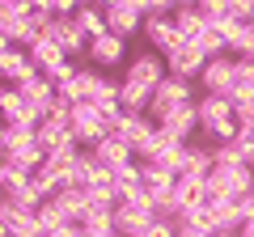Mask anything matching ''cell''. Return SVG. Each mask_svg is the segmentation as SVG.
Instances as JSON below:
<instances>
[{
  "mask_svg": "<svg viewBox=\"0 0 254 237\" xmlns=\"http://www.w3.org/2000/svg\"><path fill=\"white\" fill-rule=\"evenodd\" d=\"M195 110H199V136L208 140L212 148L220 144H233L237 140V110L229 98H216V93H199V102H195Z\"/></svg>",
  "mask_w": 254,
  "mask_h": 237,
  "instance_id": "cell-1",
  "label": "cell"
},
{
  "mask_svg": "<svg viewBox=\"0 0 254 237\" xmlns=\"http://www.w3.org/2000/svg\"><path fill=\"white\" fill-rule=\"evenodd\" d=\"M68 123H72V136H76V144H81L85 153H89L98 140H106V136H110L106 115H102L93 102H76V106H72V118H68Z\"/></svg>",
  "mask_w": 254,
  "mask_h": 237,
  "instance_id": "cell-2",
  "label": "cell"
},
{
  "mask_svg": "<svg viewBox=\"0 0 254 237\" xmlns=\"http://www.w3.org/2000/svg\"><path fill=\"white\" fill-rule=\"evenodd\" d=\"M199 102V93H195V81H182V76H165L161 89H157L153 106H148V118H165L170 110L178 106H195Z\"/></svg>",
  "mask_w": 254,
  "mask_h": 237,
  "instance_id": "cell-3",
  "label": "cell"
},
{
  "mask_svg": "<svg viewBox=\"0 0 254 237\" xmlns=\"http://www.w3.org/2000/svg\"><path fill=\"white\" fill-rule=\"evenodd\" d=\"M106 30L123 43L131 34H144V4L140 0H106Z\"/></svg>",
  "mask_w": 254,
  "mask_h": 237,
  "instance_id": "cell-4",
  "label": "cell"
},
{
  "mask_svg": "<svg viewBox=\"0 0 254 237\" xmlns=\"http://www.w3.org/2000/svg\"><path fill=\"white\" fill-rule=\"evenodd\" d=\"M0 72H4V81H9V89H21V85L38 81V68L34 59H30L26 47H13V43H0Z\"/></svg>",
  "mask_w": 254,
  "mask_h": 237,
  "instance_id": "cell-5",
  "label": "cell"
},
{
  "mask_svg": "<svg viewBox=\"0 0 254 237\" xmlns=\"http://www.w3.org/2000/svg\"><path fill=\"white\" fill-rule=\"evenodd\" d=\"M157 225L153 203H115V233L119 237H144Z\"/></svg>",
  "mask_w": 254,
  "mask_h": 237,
  "instance_id": "cell-6",
  "label": "cell"
},
{
  "mask_svg": "<svg viewBox=\"0 0 254 237\" xmlns=\"http://www.w3.org/2000/svg\"><path fill=\"white\" fill-rule=\"evenodd\" d=\"M0 233H9V237H47L43 225H38V212L21 208L13 199L0 203Z\"/></svg>",
  "mask_w": 254,
  "mask_h": 237,
  "instance_id": "cell-7",
  "label": "cell"
},
{
  "mask_svg": "<svg viewBox=\"0 0 254 237\" xmlns=\"http://www.w3.org/2000/svg\"><path fill=\"white\" fill-rule=\"evenodd\" d=\"M165 68H170V76H182V81H199L203 68H208V59H203V51L195 43H182L178 51L165 55Z\"/></svg>",
  "mask_w": 254,
  "mask_h": 237,
  "instance_id": "cell-8",
  "label": "cell"
},
{
  "mask_svg": "<svg viewBox=\"0 0 254 237\" xmlns=\"http://www.w3.org/2000/svg\"><path fill=\"white\" fill-rule=\"evenodd\" d=\"M233 76H237V59H233V55H220V59H208V68H203V76H199L195 85H199L203 93L225 98L229 85H233Z\"/></svg>",
  "mask_w": 254,
  "mask_h": 237,
  "instance_id": "cell-9",
  "label": "cell"
},
{
  "mask_svg": "<svg viewBox=\"0 0 254 237\" xmlns=\"http://www.w3.org/2000/svg\"><path fill=\"white\" fill-rule=\"evenodd\" d=\"M157 127H161L170 140H178V144H190V136L199 131V110L195 106H178V110H170L165 118H157Z\"/></svg>",
  "mask_w": 254,
  "mask_h": 237,
  "instance_id": "cell-10",
  "label": "cell"
},
{
  "mask_svg": "<svg viewBox=\"0 0 254 237\" xmlns=\"http://www.w3.org/2000/svg\"><path fill=\"white\" fill-rule=\"evenodd\" d=\"M21 102H26V110L30 115H38V118H51V106H55V85L47 81V76H38V81H30V85H21Z\"/></svg>",
  "mask_w": 254,
  "mask_h": 237,
  "instance_id": "cell-11",
  "label": "cell"
},
{
  "mask_svg": "<svg viewBox=\"0 0 254 237\" xmlns=\"http://www.w3.org/2000/svg\"><path fill=\"white\" fill-rule=\"evenodd\" d=\"M47 34H51L55 43L64 47V55H68V59H81V55H89V38L76 30L72 17H55V26L47 30Z\"/></svg>",
  "mask_w": 254,
  "mask_h": 237,
  "instance_id": "cell-12",
  "label": "cell"
},
{
  "mask_svg": "<svg viewBox=\"0 0 254 237\" xmlns=\"http://www.w3.org/2000/svg\"><path fill=\"white\" fill-rule=\"evenodd\" d=\"M26 51H30V59H34V68H38L43 76H47V72H55L60 64H68V55H64V47L55 43L51 34H43L38 43H30Z\"/></svg>",
  "mask_w": 254,
  "mask_h": 237,
  "instance_id": "cell-13",
  "label": "cell"
},
{
  "mask_svg": "<svg viewBox=\"0 0 254 237\" xmlns=\"http://www.w3.org/2000/svg\"><path fill=\"white\" fill-rule=\"evenodd\" d=\"M89 153L98 157V161L106 165V170H123V165H131V161H136V153H131V148H127L119 136H106V140H98V144H93Z\"/></svg>",
  "mask_w": 254,
  "mask_h": 237,
  "instance_id": "cell-14",
  "label": "cell"
},
{
  "mask_svg": "<svg viewBox=\"0 0 254 237\" xmlns=\"http://www.w3.org/2000/svg\"><path fill=\"white\" fill-rule=\"evenodd\" d=\"M216 170V157H212V144L208 140H190L187 144V161H182V174H195V178H208ZM178 174V178H182Z\"/></svg>",
  "mask_w": 254,
  "mask_h": 237,
  "instance_id": "cell-15",
  "label": "cell"
},
{
  "mask_svg": "<svg viewBox=\"0 0 254 237\" xmlns=\"http://www.w3.org/2000/svg\"><path fill=\"white\" fill-rule=\"evenodd\" d=\"M174 174H165V170H157V165H144V195L153 199V208H161V203H170L174 199Z\"/></svg>",
  "mask_w": 254,
  "mask_h": 237,
  "instance_id": "cell-16",
  "label": "cell"
},
{
  "mask_svg": "<svg viewBox=\"0 0 254 237\" xmlns=\"http://www.w3.org/2000/svg\"><path fill=\"white\" fill-rule=\"evenodd\" d=\"M38 144H43L47 153H60V148L76 144L72 123H64V118H43V127H38Z\"/></svg>",
  "mask_w": 254,
  "mask_h": 237,
  "instance_id": "cell-17",
  "label": "cell"
},
{
  "mask_svg": "<svg viewBox=\"0 0 254 237\" xmlns=\"http://www.w3.org/2000/svg\"><path fill=\"white\" fill-rule=\"evenodd\" d=\"M72 21H76V30H81L89 43L102 38V34H110V30H106V4H76V17Z\"/></svg>",
  "mask_w": 254,
  "mask_h": 237,
  "instance_id": "cell-18",
  "label": "cell"
},
{
  "mask_svg": "<svg viewBox=\"0 0 254 237\" xmlns=\"http://www.w3.org/2000/svg\"><path fill=\"white\" fill-rule=\"evenodd\" d=\"M123 55H127V43H123V38H115V34H102V38H93V43H89V59L98 68H115Z\"/></svg>",
  "mask_w": 254,
  "mask_h": 237,
  "instance_id": "cell-19",
  "label": "cell"
},
{
  "mask_svg": "<svg viewBox=\"0 0 254 237\" xmlns=\"http://www.w3.org/2000/svg\"><path fill=\"white\" fill-rule=\"evenodd\" d=\"M38 127H43V123H38ZM38 127L34 123H4V127H0V153H17V148L34 144Z\"/></svg>",
  "mask_w": 254,
  "mask_h": 237,
  "instance_id": "cell-20",
  "label": "cell"
},
{
  "mask_svg": "<svg viewBox=\"0 0 254 237\" xmlns=\"http://www.w3.org/2000/svg\"><path fill=\"white\" fill-rule=\"evenodd\" d=\"M174 26H178L182 43H195V38H199L203 30H208V21H203L199 4H178V9H174Z\"/></svg>",
  "mask_w": 254,
  "mask_h": 237,
  "instance_id": "cell-21",
  "label": "cell"
},
{
  "mask_svg": "<svg viewBox=\"0 0 254 237\" xmlns=\"http://www.w3.org/2000/svg\"><path fill=\"white\" fill-rule=\"evenodd\" d=\"M199 13L212 30H220L225 21H233V0H199Z\"/></svg>",
  "mask_w": 254,
  "mask_h": 237,
  "instance_id": "cell-22",
  "label": "cell"
},
{
  "mask_svg": "<svg viewBox=\"0 0 254 237\" xmlns=\"http://www.w3.org/2000/svg\"><path fill=\"white\" fill-rule=\"evenodd\" d=\"M195 47H199L203 51V59H220V55H229V43H225V34H220V30H203L199 38H195Z\"/></svg>",
  "mask_w": 254,
  "mask_h": 237,
  "instance_id": "cell-23",
  "label": "cell"
},
{
  "mask_svg": "<svg viewBox=\"0 0 254 237\" xmlns=\"http://www.w3.org/2000/svg\"><path fill=\"white\" fill-rule=\"evenodd\" d=\"M0 110H4V123H21L26 118V102L17 89H0Z\"/></svg>",
  "mask_w": 254,
  "mask_h": 237,
  "instance_id": "cell-24",
  "label": "cell"
},
{
  "mask_svg": "<svg viewBox=\"0 0 254 237\" xmlns=\"http://www.w3.org/2000/svg\"><path fill=\"white\" fill-rule=\"evenodd\" d=\"M38 225H43V233H55V229L68 225V216L60 212V203H55V199H47L43 208H38Z\"/></svg>",
  "mask_w": 254,
  "mask_h": 237,
  "instance_id": "cell-25",
  "label": "cell"
},
{
  "mask_svg": "<svg viewBox=\"0 0 254 237\" xmlns=\"http://www.w3.org/2000/svg\"><path fill=\"white\" fill-rule=\"evenodd\" d=\"M212 157H216V165H250V153H246L242 144H220V148H212Z\"/></svg>",
  "mask_w": 254,
  "mask_h": 237,
  "instance_id": "cell-26",
  "label": "cell"
},
{
  "mask_svg": "<svg viewBox=\"0 0 254 237\" xmlns=\"http://www.w3.org/2000/svg\"><path fill=\"white\" fill-rule=\"evenodd\" d=\"M233 110H237V127H254V102H242Z\"/></svg>",
  "mask_w": 254,
  "mask_h": 237,
  "instance_id": "cell-27",
  "label": "cell"
},
{
  "mask_svg": "<svg viewBox=\"0 0 254 237\" xmlns=\"http://www.w3.org/2000/svg\"><path fill=\"white\" fill-rule=\"evenodd\" d=\"M178 237H216V233L203 225H178Z\"/></svg>",
  "mask_w": 254,
  "mask_h": 237,
  "instance_id": "cell-28",
  "label": "cell"
},
{
  "mask_svg": "<svg viewBox=\"0 0 254 237\" xmlns=\"http://www.w3.org/2000/svg\"><path fill=\"white\" fill-rule=\"evenodd\" d=\"M237 144H242L246 153L254 157V127H242V131H237Z\"/></svg>",
  "mask_w": 254,
  "mask_h": 237,
  "instance_id": "cell-29",
  "label": "cell"
},
{
  "mask_svg": "<svg viewBox=\"0 0 254 237\" xmlns=\"http://www.w3.org/2000/svg\"><path fill=\"white\" fill-rule=\"evenodd\" d=\"M47 237H85V229L81 225H64V229H55V233H47Z\"/></svg>",
  "mask_w": 254,
  "mask_h": 237,
  "instance_id": "cell-30",
  "label": "cell"
},
{
  "mask_svg": "<svg viewBox=\"0 0 254 237\" xmlns=\"http://www.w3.org/2000/svg\"><path fill=\"white\" fill-rule=\"evenodd\" d=\"M242 237H254V220H246V225H242Z\"/></svg>",
  "mask_w": 254,
  "mask_h": 237,
  "instance_id": "cell-31",
  "label": "cell"
},
{
  "mask_svg": "<svg viewBox=\"0 0 254 237\" xmlns=\"http://www.w3.org/2000/svg\"><path fill=\"white\" fill-rule=\"evenodd\" d=\"M250 174H254V157H250Z\"/></svg>",
  "mask_w": 254,
  "mask_h": 237,
  "instance_id": "cell-32",
  "label": "cell"
},
{
  "mask_svg": "<svg viewBox=\"0 0 254 237\" xmlns=\"http://www.w3.org/2000/svg\"><path fill=\"white\" fill-rule=\"evenodd\" d=\"M0 237H9V233H0Z\"/></svg>",
  "mask_w": 254,
  "mask_h": 237,
  "instance_id": "cell-33",
  "label": "cell"
}]
</instances>
